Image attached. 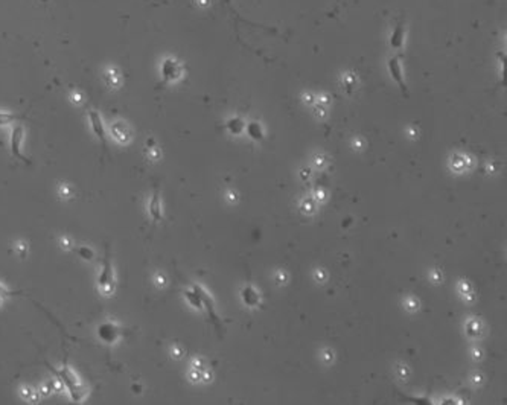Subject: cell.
Returning <instances> with one entry per match:
<instances>
[{"label": "cell", "mask_w": 507, "mask_h": 405, "mask_svg": "<svg viewBox=\"0 0 507 405\" xmlns=\"http://www.w3.org/2000/svg\"><path fill=\"white\" fill-rule=\"evenodd\" d=\"M50 370H53V373L57 375V378L64 384V387L67 388L72 400L75 402H81L84 397H86V390H84L82 384L79 382V379L76 378V375L69 369L67 364H64L61 369H53L50 367Z\"/></svg>", "instance_id": "obj_1"}, {"label": "cell", "mask_w": 507, "mask_h": 405, "mask_svg": "<svg viewBox=\"0 0 507 405\" xmlns=\"http://www.w3.org/2000/svg\"><path fill=\"white\" fill-rule=\"evenodd\" d=\"M98 285L102 291L110 293L113 291L115 286V271H113V265H111V256H110V250L108 247L105 249V255H104V262H102V268H101V274L98 279Z\"/></svg>", "instance_id": "obj_2"}, {"label": "cell", "mask_w": 507, "mask_h": 405, "mask_svg": "<svg viewBox=\"0 0 507 405\" xmlns=\"http://www.w3.org/2000/svg\"><path fill=\"white\" fill-rule=\"evenodd\" d=\"M161 76L166 83H173V81H177L182 78V66L177 60L174 58H164L161 63Z\"/></svg>", "instance_id": "obj_3"}, {"label": "cell", "mask_w": 507, "mask_h": 405, "mask_svg": "<svg viewBox=\"0 0 507 405\" xmlns=\"http://www.w3.org/2000/svg\"><path fill=\"white\" fill-rule=\"evenodd\" d=\"M23 139H25V130L22 125H16L11 130V137H10V146H11V154L26 163H29V160L22 154V145H23Z\"/></svg>", "instance_id": "obj_4"}, {"label": "cell", "mask_w": 507, "mask_h": 405, "mask_svg": "<svg viewBox=\"0 0 507 405\" xmlns=\"http://www.w3.org/2000/svg\"><path fill=\"white\" fill-rule=\"evenodd\" d=\"M89 121H90V125L93 128V133L96 134V137L102 143V151H105L107 149V130H105V125H104L102 116L96 110H90L89 111Z\"/></svg>", "instance_id": "obj_5"}, {"label": "cell", "mask_w": 507, "mask_h": 405, "mask_svg": "<svg viewBox=\"0 0 507 405\" xmlns=\"http://www.w3.org/2000/svg\"><path fill=\"white\" fill-rule=\"evenodd\" d=\"M121 334H122V329L118 325H115V323H102V325L99 326V329H98L99 338L107 344L116 343L118 338L121 337Z\"/></svg>", "instance_id": "obj_6"}, {"label": "cell", "mask_w": 507, "mask_h": 405, "mask_svg": "<svg viewBox=\"0 0 507 405\" xmlns=\"http://www.w3.org/2000/svg\"><path fill=\"white\" fill-rule=\"evenodd\" d=\"M388 70H390V75L391 78L396 81V83L399 84V87L402 89L404 93H407V86L404 83V73H402V67H401V60L399 56H391L388 60Z\"/></svg>", "instance_id": "obj_7"}, {"label": "cell", "mask_w": 507, "mask_h": 405, "mask_svg": "<svg viewBox=\"0 0 507 405\" xmlns=\"http://www.w3.org/2000/svg\"><path fill=\"white\" fill-rule=\"evenodd\" d=\"M404 40H405V26H404V20L399 19L393 32H391V37H390V44L393 49L396 50H401L402 46H404Z\"/></svg>", "instance_id": "obj_8"}, {"label": "cell", "mask_w": 507, "mask_h": 405, "mask_svg": "<svg viewBox=\"0 0 507 405\" xmlns=\"http://www.w3.org/2000/svg\"><path fill=\"white\" fill-rule=\"evenodd\" d=\"M111 133H113V136H115L118 140L124 142V140H125V136H127V133H128V128H127V125H125L122 121H118V122H115V124L111 125Z\"/></svg>", "instance_id": "obj_9"}, {"label": "cell", "mask_w": 507, "mask_h": 405, "mask_svg": "<svg viewBox=\"0 0 507 405\" xmlns=\"http://www.w3.org/2000/svg\"><path fill=\"white\" fill-rule=\"evenodd\" d=\"M149 212H151V215H152V218L157 221V219H160V201H158V192L155 191L154 192V195H152V200H151V203H149Z\"/></svg>", "instance_id": "obj_10"}, {"label": "cell", "mask_w": 507, "mask_h": 405, "mask_svg": "<svg viewBox=\"0 0 507 405\" xmlns=\"http://www.w3.org/2000/svg\"><path fill=\"white\" fill-rule=\"evenodd\" d=\"M19 119V116L17 114H14V113H8V111H0V125H8V124H11V122H14V121H17Z\"/></svg>", "instance_id": "obj_11"}, {"label": "cell", "mask_w": 507, "mask_h": 405, "mask_svg": "<svg viewBox=\"0 0 507 405\" xmlns=\"http://www.w3.org/2000/svg\"><path fill=\"white\" fill-rule=\"evenodd\" d=\"M248 133L253 139H261L262 137V130L256 122H253V124L248 125Z\"/></svg>", "instance_id": "obj_12"}, {"label": "cell", "mask_w": 507, "mask_h": 405, "mask_svg": "<svg viewBox=\"0 0 507 405\" xmlns=\"http://www.w3.org/2000/svg\"><path fill=\"white\" fill-rule=\"evenodd\" d=\"M76 252H78V255L82 258V259H86V261H92L93 259V250L92 249H89V247H79V249H76Z\"/></svg>", "instance_id": "obj_13"}, {"label": "cell", "mask_w": 507, "mask_h": 405, "mask_svg": "<svg viewBox=\"0 0 507 405\" xmlns=\"http://www.w3.org/2000/svg\"><path fill=\"white\" fill-rule=\"evenodd\" d=\"M229 128L233 131V133H239L242 128H244V124H242V121L241 119H232L230 122H229Z\"/></svg>", "instance_id": "obj_14"}, {"label": "cell", "mask_w": 507, "mask_h": 405, "mask_svg": "<svg viewBox=\"0 0 507 405\" xmlns=\"http://www.w3.org/2000/svg\"><path fill=\"white\" fill-rule=\"evenodd\" d=\"M13 294H16V293L7 291V290H5V286H2V285H0V299H5V297H8V296H13Z\"/></svg>", "instance_id": "obj_15"}]
</instances>
